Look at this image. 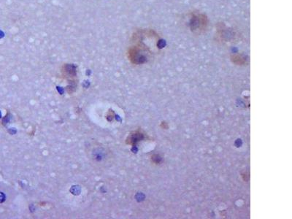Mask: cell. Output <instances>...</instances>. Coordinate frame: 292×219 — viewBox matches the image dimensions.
Here are the masks:
<instances>
[{"label": "cell", "mask_w": 292, "mask_h": 219, "mask_svg": "<svg viewBox=\"0 0 292 219\" xmlns=\"http://www.w3.org/2000/svg\"><path fill=\"white\" fill-rule=\"evenodd\" d=\"M232 60L233 61V62L236 63L238 65H241V64H243L246 61V58L245 57L242 56V55L240 54H234L232 56Z\"/></svg>", "instance_id": "277c9868"}, {"label": "cell", "mask_w": 292, "mask_h": 219, "mask_svg": "<svg viewBox=\"0 0 292 219\" xmlns=\"http://www.w3.org/2000/svg\"><path fill=\"white\" fill-rule=\"evenodd\" d=\"M148 51L147 47L143 44L138 43L137 45L132 46L128 51V57L132 63L141 64L147 62V53Z\"/></svg>", "instance_id": "6da1fadb"}, {"label": "cell", "mask_w": 292, "mask_h": 219, "mask_svg": "<svg viewBox=\"0 0 292 219\" xmlns=\"http://www.w3.org/2000/svg\"><path fill=\"white\" fill-rule=\"evenodd\" d=\"M208 22V18L205 14L194 12L190 16V29L192 32L200 34L206 30Z\"/></svg>", "instance_id": "7a4b0ae2"}, {"label": "cell", "mask_w": 292, "mask_h": 219, "mask_svg": "<svg viewBox=\"0 0 292 219\" xmlns=\"http://www.w3.org/2000/svg\"><path fill=\"white\" fill-rule=\"evenodd\" d=\"M5 200V196L3 193L0 192V203L1 202H3Z\"/></svg>", "instance_id": "5b68a950"}, {"label": "cell", "mask_w": 292, "mask_h": 219, "mask_svg": "<svg viewBox=\"0 0 292 219\" xmlns=\"http://www.w3.org/2000/svg\"><path fill=\"white\" fill-rule=\"evenodd\" d=\"M90 153V158L97 163L105 161L109 159V151L102 147H95L91 149Z\"/></svg>", "instance_id": "3957f363"}, {"label": "cell", "mask_w": 292, "mask_h": 219, "mask_svg": "<svg viewBox=\"0 0 292 219\" xmlns=\"http://www.w3.org/2000/svg\"><path fill=\"white\" fill-rule=\"evenodd\" d=\"M0 118H1V113H0Z\"/></svg>", "instance_id": "8992f818"}]
</instances>
